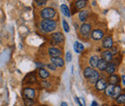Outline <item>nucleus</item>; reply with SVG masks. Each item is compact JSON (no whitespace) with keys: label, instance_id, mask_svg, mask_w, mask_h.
<instances>
[{"label":"nucleus","instance_id":"f257e3e1","mask_svg":"<svg viewBox=\"0 0 125 106\" xmlns=\"http://www.w3.org/2000/svg\"><path fill=\"white\" fill-rule=\"evenodd\" d=\"M41 27L44 32H53L57 28V22L53 19H43L41 22Z\"/></svg>","mask_w":125,"mask_h":106},{"label":"nucleus","instance_id":"f03ea898","mask_svg":"<svg viewBox=\"0 0 125 106\" xmlns=\"http://www.w3.org/2000/svg\"><path fill=\"white\" fill-rule=\"evenodd\" d=\"M56 15V11L52 8H45L43 10H42L41 12V16L43 18V19H50V18H53Z\"/></svg>","mask_w":125,"mask_h":106},{"label":"nucleus","instance_id":"7ed1b4c3","mask_svg":"<svg viewBox=\"0 0 125 106\" xmlns=\"http://www.w3.org/2000/svg\"><path fill=\"white\" fill-rule=\"evenodd\" d=\"M107 86H108V82L104 78L98 79L96 81V83H95V88H96L97 91H104Z\"/></svg>","mask_w":125,"mask_h":106},{"label":"nucleus","instance_id":"20e7f679","mask_svg":"<svg viewBox=\"0 0 125 106\" xmlns=\"http://www.w3.org/2000/svg\"><path fill=\"white\" fill-rule=\"evenodd\" d=\"M91 30H92V26L91 24H88V23H84L83 25L80 26V34L82 36H86V35H89L91 33Z\"/></svg>","mask_w":125,"mask_h":106},{"label":"nucleus","instance_id":"39448f33","mask_svg":"<svg viewBox=\"0 0 125 106\" xmlns=\"http://www.w3.org/2000/svg\"><path fill=\"white\" fill-rule=\"evenodd\" d=\"M52 40L55 44H62L64 42V37L62 33L60 32H57V33H54L52 35Z\"/></svg>","mask_w":125,"mask_h":106},{"label":"nucleus","instance_id":"423d86ee","mask_svg":"<svg viewBox=\"0 0 125 106\" xmlns=\"http://www.w3.org/2000/svg\"><path fill=\"white\" fill-rule=\"evenodd\" d=\"M48 54L50 55L51 58H54V57H61L62 55V51L57 48V47H50L48 49Z\"/></svg>","mask_w":125,"mask_h":106},{"label":"nucleus","instance_id":"0eeeda50","mask_svg":"<svg viewBox=\"0 0 125 106\" xmlns=\"http://www.w3.org/2000/svg\"><path fill=\"white\" fill-rule=\"evenodd\" d=\"M23 94L27 99H34L36 93L33 88H25L23 91Z\"/></svg>","mask_w":125,"mask_h":106},{"label":"nucleus","instance_id":"6e6552de","mask_svg":"<svg viewBox=\"0 0 125 106\" xmlns=\"http://www.w3.org/2000/svg\"><path fill=\"white\" fill-rule=\"evenodd\" d=\"M104 37V32L100 29H96V30H94L93 33H92V38L95 40V41H99L101 40L102 38Z\"/></svg>","mask_w":125,"mask_h":106},{"label":"nucleus","instance_id":"1a4fd4ad","mask_svg":"<svg viewBox=\"0 0 125 106\" xmlns=\"http://www.w3.org/2000/svg\"><path fill=\"white\" fill-rule=\"evenodd\" d=\"M50 62L52 65H54L55 67H60L62 68L64 65V62L61 57H54V58H50Z\"/></svg>","mask_w":125,"mask_h":106},{"label":"nucleus","instance_id":"9d476101","mask_svg":"<svg viewBox=\"0 0 125 106\" xmlns=\"http://www.w3.org/2000/svg\"><path fill=\"white\" fill-rule=\"evenodd\" d=\"M108 81H109V83L111 85L115 86V85H117L120 82V79H119V77L116 74H111L110 77L108 78Z\"/></svg>","mask_w":125,"mask_h":106},{"label":"nucleus","instance_id":"9b49d317","mask_svg":"<svg viewBox=\"0 0 125 106\" xmlns=\"http://www.w3.org/2000/svg\"><path fill=\"white\" fill-rule=\"evenodd\" d=\"M113 44L114 43H113V40L111 37H106L102 41V46L104 48H111L113 46Z\"/></svg>","mask_w":125,"mask_h":106},{"label":"nucleus","instance_id":"f8f14e48","mask_svg":"<svg viewBox=\"0 0 125 106\" xmlns=\"http://www.w3.org/2000/svg\"><path fill=\"white\" fill-rule=\"evenodd\" d=\"M102 59L104 61H106L107 63H109V62L113 60V55H112V53L110 52L109 50H105V51L102 52Z\"/></svg>","mask_w":125,"mask_h":106},{"label":"nucleus","instance_id":"ddd939ff","mask_svg":"<svg viewBox=\"0 0 125 106\" xmlns=\"http://www.w3.org/2000/svg\"><path fill=\"white\" fill-rule=\"evenodd\" d=\"M107 65H108V63H107L106 61H104L103 59H99V61H98V64H97V67H96V68H98V70H99V71H105V70H106Z\"/></svg>","mask_w":125,"mask_h":106},{"label":"nucleus","instance_id":"4468645a","mask_svg":"<svg viewBox=\"0 0 125 106\" xmlns=\"http://www.w3.org/2000/svg\"><path fill=\"white\" fill-rule=\"evenodd\" d=\"M74 4H75V9L76 10H82L83 8H85L87 6V1L86 0H78Z\"/></svg>","mask_w":125,"mask_h":106},{"label":"nucleus","instance_id":"2eb2a0df","mask_svg":"<svg viewBox=\"0 0 125 106\" xmlns=\"http://www.w3.org/2000/svg\"><path fill=\"white\" fill-rule=\"evenodd\" d=\"M84 46L82 45V44H80L79 42H75L74 44H73V49H74V51L76 52V53H81V52H83V50H84Z\"/></svg>","mask_w":125,"mask_h":106},{"label":"nucleus","instance_id":"dca6fc26","mask_svg":"<svg viewBox=\"0 0 125 106\" xmlns=\"http://www.w3.org/2000/svg\"><path fill=\"white\" fill-rule=\"evenodd\" d=\"M99 73H98V71H94V72L92 74V76L90 77V78H88V80H89V82L90 83H92V84H95L96 83V81L99 79Z\"/></svg>","mask_w":125,"mask_h":106},{"label":"nucleus","instance_id":"f3484780","mask_svg":"<svg viewBox=\"0 0 125 106\" xmlns=\"http://www.w3.org/2000/svg\"><path fill=\"white\" fill-rule=\"evenodd\" d=\"M106 72L109 74H114V72L115 71V65L114 63H108L107 68H106Z\"/></svg>","mask_w":125,"mask_h":106},{"label":"nucleus","instance_id":"a211bd4d","mask_svg":"<svg viewBox=\"0 0 125 106\" xmlns=\"http://www.w3.org/2000/svg\"><path fill=\"white\" fill-rule=\"evenodd\" d=\"M61 11H62V15H65V16H67V17H70V11H69V8L67 7V5H65V4H62V6H61Z\"/></svg>","mask_w":125,"mask_h":106},{"label":"nucleus","instance_id":"6ab92c4d","mask_svg":"<svg viewBox=\"0 0 125 106\" xmlns=\"http://www.w3.org/2000/svg\"><path fill=\"white\" fill-rule=\"evenodd\" d=\"M98 61H99V58L98 56H92L90 58V65H91V68H96L97 67V64H98Z\"/></svg>","mask_w":125,"mask_h":106},{"label":"nucleus","instance_id":"aec40b11","mask_svg":"<svg viewBox=\"0 0 125 106\" xmlns=\"http://www.w3.org/2000/svg\"><path fill=\"white\" fill-rule=\"evenodd\" d=\"M120 94H121V87L118 86V85H116V86H115V89H114V93L112 94V97L113 98H116Z\"/></svg>","mask_w":125,"mask_h":106},{"label":"nucleus","instance_id":"412c9836","mask_svg":"<svg viewBox=\"0 0 125 106\" xmlns=\"http://www.w3.org/2000/svg\"><path fill=\"white\" fill-rule=\"evenodd\" d=\"M88 15H89V12H88V11H86V10H82V11L79 13V19H80L82 22H84V21L87 19Z\"/></svg>","mask_w":125,"mask_h":106},{"label":"nucleus","instance_id":"4be33fe9","mask_svg":"<svg viewBox=\"0 0 125 106\" xmlns=\"http://www.w3.org/2000/svg\"><path fill=\"white\" fill-rule=\"evenodd\" d=\"M94 72V69H93V68H91V67H89V68L85 69V71H84V76H85L86 78H90Z\"/></svg>","mask_w":125,"mask_h":106},{"label":"nucleus","instance_id":"5701e85b","mask_svg":"<svg viewBox=\"0 0 125 106\" xmlns=\"http://www.w3.org/2000/svg\"><path fill=\"white\" fill-rule=\"evenodd\" d=\"M39 75L40 77H42V78H47L48 76L50 75V73H49V71H47V70H44V69H41L40 71H39Z\"/></svg>","mask_w":125,"mask_h":106},{"label":"nucleus","instance_id":"b1692460","mask_svg":"<svg viewBox=\"0 0 125 106\" xmlns=\"http://www.w3.org/2000/svg\"><path fill=\"white\" fill-rule=\"evenodd\" d=\"M114 89H115V86L114 85H108L107 87H106V94L107 95H109V96H112V94H113V93H114Z\"/></svg>","mask_w":125,"mask_h":106},{"label":"nucleus","instance_id":"393cba45","mask_svg":"<svg viewBox=\"0 0 125 106\" xmlns=\"http://www.w3.org/2000/svg\"><path fill=\"white\" fill-rule=\"evenodd\" d=\"M116 101L119 104H124L125 103V94H120L117 97H116Z\"/></svg>","mask_w":125,"mask_h":106},{"label":"nucleus","instance_id":"a878e982","mask_svg":"<svg viewBox=\"0 0 125 106\" xmlns=\"http://www.w3.org/2000/svg\"><path fill=\"white\" fill-rule=\"evenodd\" d=\"M74 99H75V101H76L80 106H86L85 105V100L83 99V97H81V98H79V97H74Z\"/></svg>","mask_w":125,"mask_h":106},{"label":"nucleus","instance_id":"bb28decb","mask_svg":"<svg viewBox=\"0 0 125 106\" xmlns=\"http://www.w3.org/2000/svg\"><path fill=\"white\" fill-rule=\"evenodd\" d=\"M62 26H63V30L64 32H66V33H68L69 32V25L67 24V22L65 21V20H62Z\"/></svg>","mask_w":125,"mask_h":106},{"label":"nucleus","instance_id":"cd10ccee","mask_svg":"<svg viewBox=\"0 0 125 106\" xmlns=\"http://www.w3.org/2000/svg\"><path fill=\"white\" fill-rule=\"evenodd\" d=\"M71 60H72V55H71L70 52H67V53L65 54V61H66L67 63H69V62H71Z\"/></svg>","mask_w":125,"mask_h":106},{"label":"nucleus","instance_id":"c85d7f7f","mask_svg":"<svg viewBox=\"0 0 125 106\" xmlns=\"http://www.w3.org/2000/svg\"><path fill=\"white\" fill-rule=\"evenodd\" d=\"M24 102H25V104H26V106H33L34 104H35V102L33 101V99H25L24 100Z\"/></svg>","mask_w":125,"mask_h":106},{"label":"nucleus","instance_id":"c756f323","mask_svg":"<svg viewBox=\"0 0 125 106\" xmlns=\"http://www.w3.org/2000/svg\"><path fill=\"white\" fill-rule=\"evenodd\" d=\"M28 78H29V82H30V83H34V82H36V81H37V79H36V76L34 75L33 73L29 74Z\"/></svg>","mask_w":125,"mask_h":106},{"label":"nucleus","instance_id":"7c9ffc66","mask_svg":"<svg viewBox=\"0 0 125 106\" xmlns=\"http://www.w3.org/2000/svg\"><path fill=\"white\" fill-rule=\"evenodd\" d=\"M110 52L112 53V55H113V54H114V55H115V54L118 52V51H117V47H116V46H112V47H111V51H110Z\"/></svg>","mask_w":125,"mask_h":106},{"label":"nucleus","instance_id":"2f4dec72","mask_svg":"<svg viewBox=\"0 0 125 106\" xmlns=\"http://www.w3.org/2000/svg\"><path fill=\"white\" fill-rule=\"evenodd\" d=\"M36 4H38L39 6H42V5H45L46 4V1L45 0H37L36 1Z\"/></svg>","mask_w":125,"mask_h":106},{"label":"nucleus","instance_id":"473e14b6","mask_svg":"<svg viewBox=\"0 0 125 106\" xmlns=\"http://www.w3.org/2000/svg\"><path fill=\"white\" fill-rule=\"evenodd\" d=\"M41 85H42V87H43V88H48V87L50 86V84H49L47 81H42Z\"/></svg>","mask_w":125,"mask_h":106},{"label":"nucleus","instance_id":"72a5a7b5","mask_svg":"<svg viewBox=\"0 0 125 106\" xmlns=\"http://www.w3.org/2000/svg\"><path fill=\"white\" fill-rule=\"evenodd\" d=\"M46 67L49 69V70H51V71H56V67L54 66V65H52V64H48V65H46Z\"/></svg>","mask_w":125,"mask_h":106},{"label":"nucleus","instance_id":"f704fd0d","mask_svg":"<svg viewBox=\"0 0 125 106\" xmlns=\"http://www.w3.org/2000/svg\"><path fill=\"white\" fill-rule=\"evenodd\" d=\"M36 66H37L38 68H42V67L43 66V64H42V63H36Z\"/></svg>","mask_w":125,"mask_h":106},{"label":"nucleus","instance_id":"c9c22d12","mask_svg":"<svg viewBox=\"0 0 125 106\" xmlns=\"http://www.w3.org/2000/svg\"><path fill=\"white\" fill-rule=\"evenodd\" d=\"M91 106H99V105H98V103H97L96 101H93L92 104H91Z\"/></svg>","mask_w":125,"mask_h":106},{"label":"nucleus","instance_id":"e433bc0d","mask_svg":"<svg viewBox=\"0 0 125 106\" xmlns=\"http://www.w3.org/2000/svg\"><path fill=\"white\" fill-rule=\"evenodd\" d=\"M121 79H122V84H123V86H124V85H125V81H124L125 76H124V75H122V76H121Z\"/></svg>","mask_w":125,"mask_h":106},{"label":"nucleus","instance_id":"4c0bfd02","mask_svg":"<svg viewBox=\"0 0 125 106\" xmlns=\"http://www.w3.org/2000/svg\"><path fill=\"white\" fill-rule=\"evenodd\" d=\"M61 106H67V103H66V102H62V103H61Z\"/></svg>","mask_w":125,"mask_h":106},{"label":"nucleus","instance_id":"58836bf2","mask_svg":"<svg viewBox=\"0 0 125 106\" xmlns=\"http://www.w3.org/2000/svg\"><path fill=\"white\" fill-rule=\"evenodd\" d=\"M102 106H108L107 104H104V105H102Z\"/></svg>","mask_w":125,"mask_h":106},{"label":"nucleus","instance_id":"ea45409f","mask_svg":"<svg viewBox=\"0 0 125 106\" xmlns=\"http://www.w3.org/2000/svg\"></svg>","mask_w":125,"mask_h":106}]
</instances>
